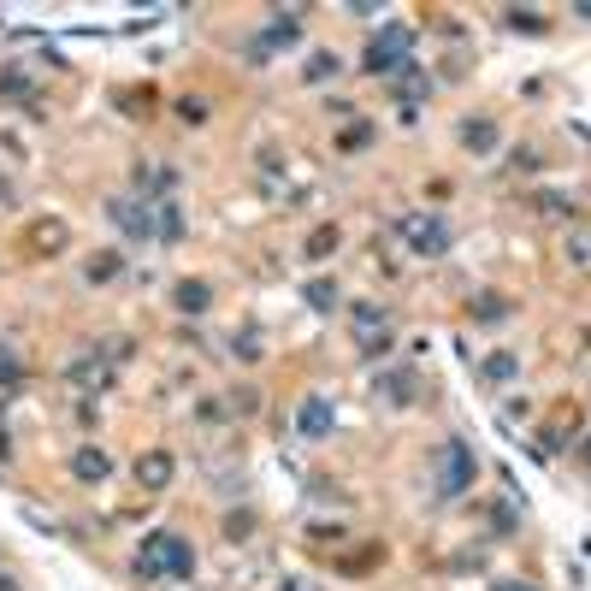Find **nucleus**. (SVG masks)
<instances>
[{
  "mask_svg": "<svg viewBox=\"0 0 591 591\" xmlns=\"http://www.w3.org/2000/svg\"><path fill=\"white\" fill-rule=\"evenodd\" d=\"M532 207H544L550 219H568V213H574V201H568V196H556V190H538V196H532Z\"/></svg>",
  "mask_w": 591,
  "mask_h": 591,
  "instance_id": "a878e982",
  "label": "nucleus"
},
{
  "mask_svg": "<svg viewBox=\"0 0 591 591\" xmlns=\"http://www.w3.org/2000/svg\"><path fill=\"white\" fill-rule=\"evenodd\" d=\"M172 473H178L172 450H148V456L136 461V479H142V491H166V485H172Z\"/></svg>",
  "mask_w": 591,
  "mask_h": 591,
  "instance_id": "4468645a",
  "label": "nucleus"
},
{
  "mask_svg": "<svg viewBox=\"0 0 591 591\" xmlns=\"http://www.w3.org/2000/svg\"><path fill=\"white\" fill-rule=\"evenodd\" d=\"M172 308H178V314H190V320H196V314H207V308H213V284L184 278V284L172 290Z\"/></svg>",
  "mask_w": 591,
  "mask_h": 591,
  "instance_id": "2eb2a0df",
  "label": "nucleus"
},
{
  "mask_svg": "<svg viewBox=\"0 0 591 591\" xmlns=\"http://www.w3.org/2000/svg\"><path fill=\"white\" fill-rule=\"evenodd\" d=\"M503 24H509V30H521V36H544V30H550V18H544V12H526V6H509V12H503Z\"/></svg>",
  "mask_w": 591,
  "mask_h": 591,
  "instance_id": "4be33fe9",
  "label": "nucleus"
},
{
  "mask_svg": "<svg viewBox=\"0 0 591 591\" xmlns=\"http://www.w3.org/2000/svg\"><path fill=\"white\" fill-rule=\"evenodd\" d=\"M119 272H125V255H119V249H101V255H89V266H83L89 284H113Z\"/></svg>",
  "mask_w": 591,
  "mask_h": 591,
  "instance_id": "a211bd4d",
  "label": "nucleus"
},
{
  "mask_svg": "<svg viewBox=\"0 0 591 591\" xmlns=\"http://www.w3.org/2000/svg\"><path fill=\"white\" fill-rule=\"evenodd\" d=\"M568 261L591 266V231H574V237H568Z\"/></svg>",
  "mask_w": 591,
  "mask_h": 591,
  "instance_id": "c756f323",
  "label": "nucleus"
},
{
  "mask_svg": "<svg viewBox=\"0 0 591 591\" xmlns=\"http://www.w3.org/2000/svg\"><path fill=\"white\" fill-rule=\"evenodd\" d=\"M391 83H396V101H402L396 113H420V101L432 95V77H426V66H414V60H408L402 71H396Z\"/></svg>",
  "mask_w": 591,
  "mask_h": 591,
  "instance_id": "1a4fd4ad",
  "label": "nucleus"
},
{
  "mask_svg": "<svg viewBox=\"0 0 591 591\" xmlns=\"http://www.w3.org/2000/svg\"><path fill=\"white\" fill-rule=\"evenodd\" d=\"M178 113H184V125H201V119H207V101L190 95V101H178Z\"/></svg>",
  "mask_w": 591,
  "mask_h": 591,
  "instance_id": "473e14b6",
  "label": "nucleus"
},
{
  "mask_svg": "<svg viewBox=\"0 0 591 591\" xmlns=\"http://www.w3.org/2000/svg\"><path fill=\"white\" fill-rule=\"evenodd\" d=\"M0 591H18V586H12V580H0Z\"/></svg>",
  "mask_w": 591,
  "mask_h": 591,
  "instance_id": "e433bc0d",
  "label": "nucleus"
},
{
  "mask_svg": "<svg viewBox=\"0 0 591 591\" xmlns=\"http://www.w3.org/2000/svg\"><path fill=\"white\" fill-rule=\"evenodd\" d=\"M136 574H148V580H190L196 574V544L178 538V532H148L142 550H136Z\"/></svg>",
  "mask_w": 591,
  "mask_h": 591,
  "instance_id": "f257e3e1",
  "label": "nucleus"
},
{
  "mask_svg": "<svg viewBox=\"0 0 591 591\" xmlns=\"http://www.w3.org/2000/svg\"><path fill=\"white\" fill-rule=\"evenodd\" d=\"M278 591H314V586H308V580H284Z\"/></svg>",
  "mask_w": 591,
  "mask_h": 591,
  "instance_id": "c9c22d12",
  "label": "nucleus"
},
{
  "mask_svg": "<svg viewBox=\"0 0 591 591\" xmlns=\"http://www.w3.org/2000/svg\"><path fill=\"white\" fill-rule=\"evenodd\" d=\"M113 473V456L101 450V444H83V450H71V479H83V485H101Z\"/></svg>",
  "mask_w": 591,
  "mask_h": 591,
  "instance_id": "ddd939ff",
  "label": "nucleus"
},
{
  "mask_svg": "<svg viewBox=\"0 0 591 591\" xmlns=\"http://www.w3.org/2000/svg\"><path fill=\"white\" fill-rule=\"evenodd\" d=\"M12 385H24V361L12 349H0V391H12Z\"/></svg>",
  "mask_w": 591,
  "mask_h": 591,
  "instance_id": "bb28decb",
  "label": "nucleus"
},
{
  "mask_svg": "<svg viewBox=\"0 0 591 591\" xmlns=\"http://www.w3.org/2000/svg\"><path fill=\"white\" fill-rule=\"evenodd\" d=\"M491 591H538V586H526V580H497Z\"/></svg>",
  "mask_w": 591,
  "mask_h": 591,
  "instance_id": "72a5a7b5",
  "label": "nucleus"
},
{
  "mask_svg": "<svg viewBox=\"0 0 591 591\" xmlns=\"http://www.w3.org/2000/svg\"><path fill=\"white\" fill-rule=\"evenodd\" d=\"M574 420H580V402H562V408L550 414V426H544V450H568V438H574Z\"/></svg>",
  "mask_w": 591,
  "mask_h": 591,
  "instance_id": "dca6fc26",
  "label": "nucleus"
},
{
  "mask_svg": "<svg viewBox=\"0 0 591 591\" xmlns=\"http://www.w3.org/2000/svg\"><path fill=\"white\" fill-rule=\"evenodd\" d=\"M107 213H113V225L131 237V243H154V207L136 196H113L107 201Z\"/></svg>",
  "mask_w": 591,
  "mask_h": 591,
  "instance_id": "0eeeda50",
  "label": "nucleus"
},
{
  "mask_svg": "<svg viewBox=\"0 0 591 591\" xmlns=\"http://www.w3.org/2000/svg\"><path fill=\"white\" fill-rule=\"evenodd\" d=\"M30 243H36V249H66V225H60V219H42V225L30 231Z\"/></svg>",
  "mask_w": 591,
  "mask_h": 591,
  "instance_id": "5701e85b",
  "label": "nucleus"
},
{
  "mask_svg": "<svg viewBox=\"0 0 591 591\" xmlns=\"http://www.w3.org/2000/svg\"><path fill=\"white\" fill-rule=\"evenodd\" d=\"M337 71H343V60H337V54H326V48H320V54H308V66H302V83H314V89H320V83H331Z\"/></svg>",
  "mask_w": 591,
  "mask_h": 591,
  "instance_id": "aec40b11",
  "label": "nucleus"
},
{
  "mask_svg": "<svg viewBox=\"0 0 591 591\" xmlns=\"http://www.w3.org/2000/svg\"><path fill=\"white\" fill-rule=\"evenodd\" d=\"M331 426H337V408H331L326 396H308L296 408V438H326Z\"/></svg>",
  "mask_w": 591,
  "mask_h": 591,
  "instance_id": "f8f14e48",
  "label": "nucleus"
},
{
  "mask_svg": "<svg viewBox=\"0 0 591 591\" xmlns=\"http://www.w3.org/2000/svg\"><path fill=\"white\" fill-rule=\"evenodd\" d=\"M237 361H261V337H255V331L237 337Z\"/></svg>",
  "mask_w": 591,
  "mask_h": 591,
  "instance_id": "2f4dec72",
  "label": "nucleus"
},
{
  "mask_svg": "<svg viewBox=\"0 0 591 591\" xmlns=\"http://www.w3.org/2000/svg\"><path fill=\"white\" fill-rule=\"evenodd\" d=\"M479 326H497V320H509V302L497 296V290H485V296H473V308H467Z\"/></svg>",
  "mask_w": 591,
  "mask_h": 591,
  "instance_id": "412c9836",
  "label": "nucleus"
},
{
  "mask_svg": "<svg viewBox=\"0 0 591 591\" xmlns=\"http://www.w3.org/2000/svg\"><path fill=\"white\" fill-rule=\"evenodd\" d=\"M172 190H178V172L172 166H136V201L160 207V201H172Z\"/></svg>",
  "mask_w": 591,
  "mask_h": 591,
  "instance_id": "9d476101",
  "label": "nucleus"
},
{
  "mask_svg": "<svg viewBox=\"0 0 591 591\" xmlns=\"http://www.w3.org/2000/svg\"><path fill=\"white\" fill-rule=\"evenodd\" d=\"M66 385H77V391H107V385H113V361H107V355H83V361H71Z\"/></svg>",
  "mask_w": 591,
  "mask_h": 591,
  "instance_id": "9b49d317",
  "label": "nucleus"
},
{
  "mask_svg": "<svg viewBox=\"0 0 591 591\" xmlns=\"http://www.w3.org/2000/svg\"><path fill=\"white\" fill-rule=\"evenodd\" d=\"M574 18H580V24H591V0H580V6H574Z\"/></svg>",
  "mask_w": 591,
  "mask_h": 591,
  "instance_id": "f704fd0d",
  "label": "nucleus"
},
{
  "mask_svg": "<svg viewBox=\"0 0 591 591\" xmlns=\"http://www.w3.org/2000/svg\"><path fill=\"white\" fill-rule=\"evenodd\" d=\"M302 18H308L302 6H296V12H290V6H284V12H272V18H266V30L255 36V48H249V60L261 66L266 54H278V48H296V42H302Z\"/></svg>",
  "mask_w": 591,
  "mask_h": 591,
  "instance_id": "423d86ee",
  "label": "nucleus"
},
{
  "mask_svg": "<svg viewBox=\"0 0 591 591\" xmlns=\"http://www.w3.org/2000/svg\"><path fill=\"white\" fill-rule=\"evenodd\" d=\"M184 237V207L178 201H160L154 207V243H178Z\"/></svg>",
  "mask_w": 591,
  "mask_h": 591,
  "instance_id": "f3484780",
  "label": "nucleus"
},
{
  "mask_svg": "<svg viewBox=\"0 0 591 591\" xmlns=\"http://www.w3.org/2000/svg\"><path fill=\"white\" fill-rule=\"evenodd\" d=\"M302 302H308L314 314H331V308L343 302V290H337L331 278H308V284H302Z\"/></svg>",
  "mask_w": 591,
  "mask_h": 591,
  "instance_id": "6ab92c4d",
  "label": "nucleus"
},
{
  "mask_svg": "<svg viewBox=\"0 0 591 591\" xmlns=\"http://www.w3.org/2000/svg\"><path fill=\"white\" fill-rule=\"evenodd\" d=\"M408 60H414V24H385V30L367 42L361 71H367V77H396Z\"/></svg>",
  "mask_w": 591,
  "mask_h": 591,
  "instance_id": "f03ea898",
  "label": "nucleus"
},
{
  "mask_svg": "<svg viewBox=\"0 0 591 591\" xmlns=\"http://www.w3.org/2000/svg\"><path fill=\"white\" fill-rule=\"evenodd\" d=\"M349 326H355L361 355H391V343H396L391 308H379V302H355V308H349Z\"/></svg>",
  "mask_w": 591,
  "mask_h": 591,
  "instance_id": "39448f33",
  "label": "nucleus"
},
{
  "mask_svg": "<svg viewBox=\"0 0 591 591\" xmlns=\"http://www.w3.org/2000/svg\"><path fill=\"white\" fill-rule=\"evenodd\" d=\"M331 249H337V225H320V231L308 237V261H326Z\"/></svg>",
  "mask_w": 591,
  "mask_h": 591,
  "instance_id": "393cba45",
  "label": "nucleus"
},
{
  "mask_svg": "<svg viewBox=\"0 0 591 591\" xmlns=\"http://www.w3.org/2000/svg\"><path fill=\"white\" fill-rule=\"evenodd\" d=\"M396 237L420 255V261H438L450 249V219L444 213H402L396 219Z\"/></svg>",
  "mask_w": 591,
  "mask_h": 591,
  "instance_id": "20e7f679",
  "label": "nucleus"
},
{
  "mask_svg": "<svg viewBox=\"0 0 591 591\" xmlns=\"http://www.w3.org/2000/svg\"><path fill=\"white\" fill-rule=\"evenodd\" d=\"M367 142H373V125H349L337 136V148H367Z\"/></svg>",
  "mask_w": 591,
  "mask_h": 591,
  "instance_id": "7c9ffc66",
  "label": "nucleus"
},
{
  "mask_svg": "<svg viewBox=\"0 0 591 591\" xmlns=\"http://www.w3.org/2000/svg\"><path fill=\"white\" fill-rule=\"evenodd\" d=\"M379 391H385V402H396V408H402V402L414 396V379H408V373H391V379H385Z\"/></svg>",
  "mask_w": 591,
  "mask_h": 591,
  "instance_id": "cd10ccee",
  "label": "nucleus"
},
{
  "mask_svg": "<svg viewBox=\"0 0 591 591\" xmlns=\"http://www.w3.org/2000/svg\"><path fill=\"white\" fill-rule=\"evenodd\" d=\"M479 373H485V379H491V385H509V379H515V373H521V361H515V355H491V361H485V367H479Z\"/></svg>",
  "mask_w": 591,
  "mask_h": 591,
  "instance_id": "b1692460",
  "label": "nucleus"
},
{
  "mask_svg": "<svg viewBox=\"0 0 591 591\" xmlns=\"http://www.w3.org/2000/svg\"><path fill=\"white\" fill-rule=\"evenodd\" d=\"M0 95H6V101H24V95H30V77H24V71L12 66L6 77H0Z\"/></svg>",
  "mask_w": 591,
  "mask_h": 591,
  "instance_id": "c85d7f7f",
  "label": "nucleus"
},
{
  "mask_svg": "<svg viewBox=\"0 0 591 591\" xmlns=\"http://www.w3.org/2000/svg\"><path fill=\"white\" fill-rule=\"evenodd\" d=\"M461 148H467V154H497V148H503V125L485 119V113H467V119H461Z\"/></svg>",
  "mask_w": 591,
  "mask_h": 591,
  "instance_id": "6e6552de",
  "label": "nucleus"
},
{
  "mask_svg": "<svg viewBox=\"0 0 591 591\" xmlns=\"http://www.w3.org/2000/svg\"><path fill=\"white\" fill-rule=\"evenodd\" d=\"M473 473H479L473 450H467L461 438H450V444L438 450V467H432V491H438V503H456L461 491L473 485Z\"/></svg>",
  "mask_w": 591,
  "mask_h": 591,
  "instance_id": "7ed1b4c3",
  "label": "nucleus"
}]
</instances>
